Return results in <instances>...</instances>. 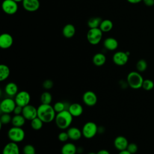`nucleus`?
<instances>
[{
    "label": "nucleus",
    "instance_id": "obj_26",
    "mask_svg": "<svg viewBox=\"0 0 154 154\" xmlns=\"http://www.w3.org/2000/svg\"><path fill=\"white\" fill-rule=\"evenodd\" d=\"M113 27V23L111 20L109 19H104L102 20L100 26L99 28L103 32H106L110 31Z\"/></svg>",
    "mask_w": 154,
    "mask_h": 154
},
{
    "label": "nucleus",
    "instance_id": "obj_33",
    "mask_svg": "<svg viewBox=\"0 0 154 154\" xmlns=\"http://www.w3.org/2000/svg\"><path fill=\"white\" fill-rule=\"evenodd\" d=\"M12 117L8 113H3L0 118V124L1 126L2 125H7L9 123L11 122Z\"/></svg>",
    "mask_w": 154,
    "mask_h": 154
},
{
    "label": "nucleus",
    "instance_id": "obj_8",
    "mask_svg": "<svg viewBox=\"0 0 154 154\" xmlns=\"http://www.w3.org/2000/svg\"><path fill=\"white\" fill-rule=\"evenodd\" d=\"M16 106V103L14 99L11 98H5L1 102L0 109L3 113L10 114L13 112Z\"/></svg>",
    "mask_w": 154,
    "mask_h": 154
},
{
    "label": "nucleus",
    "instance_id": "obj_2",
    "mask_svg": "<svg viewBox=\"0 0 154 154\" xmlns=\"http://www.w3.org/2000/svg\"><path fill=\"white\" fill-rule=\"evenodd\" d=\"M73 117L68 110H64L57 113L54 120L59 129H66L70 128L73 121Z\"/></svg>",
    "mask_w": 154,
    "mask_h": 154
},
{
    "label": "nucleus",
    "instance_id": "obj_11",
    "mask_svg": "<svg viewBox=\"0 0 154 154\" xmlns=\"http://www.w3.org/2000/svg\"><path fill=\"white\" fill-rule=\"evenodd\" d=\"M22 114L26 120L31 121L37 117V108H35L34 106L29 104L23 107Z\"/></svg>",
    "mask_w": 154,
    "mask_h": 154
},
{
    "label": "nucleus",
    "instance_id": "obj_23",
    "mask_svg": "<svg viewBox=\"0 0 154 154\" xmlns=\"http://www.w3.org/2000/svg\"><path fill=\"white\" fill-rule=\"evenodd\" d=\"M106 60L105 55L102 53H97L93 57V63L96 66H103Z\"/></svg>",
    "mask_w": 154,
    "mask_h": 154
},
{
    "label": "nucleus",
    "instance_id": "obj_34",
    "mask_svg": "<svg viewBox=\"0 0 154 154\" xmlns=\"http://www.w3.org/2000/svg\"><path fill=\"white\" fill-rule=\"evenodd\" d=\"M23 154H36L35 149L32 144H26L23 146L22 149Z\"/></svg>",
    "mask_w": 154,
    "mask_h": 154
},
{
    "label": "nucleus",
    "instance_id": "obj_24",
    "mask_svg": "<svg viewBox=\"0 0 154 154\" xmlns=\"http://www.w3.org/2000/svg\"><path fill=\"white\" fill-rule=\"evenodd\" d=\"M25 121H26V119L23 116V115L19 114V115H14L13 117H12V120L11 123L13 126L22 127L25 125Z\"/></svg>",
    "mask_w": 154,
    "mask_h": 154
},
{
    "label": "nucleus",
    "instance_id": "obj_29",
    "mask_svg": "<svg viewBox=\"0 0 154 154\" xmlns=\"http://www.w3.org/2000/svg\"><path fill=\"white\" fill-rule=\"evenodd\" d=\"M44 122L38 117L31 121V126L32 129L38 131L42 128Z\"/></svg>",
    "mask_w": 154,
    "mask_h": 154
},
{
    "label": "nucleus",
    "instance_id": "obj_3",
    "mask_svg": "<svg viewBox=\"0 0 154 154\" xmlns=\"http://www.w3.org/2000/svg\"><path fill=\"white\" fill-rule=\"evenodd\" d=\"M127 84L133 89H138L142 87L144 79L139 72L132 71L127 76Z\"/></svg>",
    "mask_w": 154,
    "mask_h": 154
},
{
    "label": "nucleus",
    "instance_id": "obj_12",
    "mask_svg": "<svg viewBox=\"0 0 154 154\" xmlns=\"http://www.w3.org/2000/svg\"><path fill=\"white\" fill-rule=\"evenodd\" d=\"M82 100L85 105L88 106H93L97 103V97L94 92L89 90L83 94Z\"/></svg>",
    "mask_w": 154,
    "mask_h": 154
},
{
    "label": "nucleus",
    "instance_id": "obj_28",
    "mask_svg": "<svg viewBox=\"0 0 154 154\" xmlns=\"http://www.w3.org/2000/svg\"><path fill=\"white\" fill-rule=\"evenodd\" d=\"M52 100V96L49 91H44L40 96V101L42 104H51Z\"/></svg>",
    "mask_w": 154,
    "mask_h": 154
},
{
    "label": "nucleus",
    "instance_id": "obj_39",
    "mask_svg": "<svg viewBox=\"0 0 154 154\" xmlns=\"http://www.w3.org/2000/svg\"><path fill=\"white\" fill-rule=\"evenodd\" d=\"M144 4L148 7H152L154 5V0H143Z\"/></svg>",
    "mask_w": 154,
    "mask_h": 154
},
{
    "label": "nucleus",
    "instance_id": "obj_27",
    "mask_svg": "<svg viewBox=\"0 0 154 154\" xmlns=\"http://www.w3.org/2000/svg\"><path fill=\"white\" fill-rule=\"evenodd\" d=\"M102 20V19L99 17H93L88 20L87 25L90 28H99Z\"/></svg>",
    "mask_w": 154,
    "mask_h": 154
},
{
    "label": "nucleus",
    "instance_id": "obj_21",
    "mask_svg": "<svg viewBox=\"0 0 154 154\" xmlns=\"http://www.w3.org/2000/svg\"><path fill=\"white\" fill-rule=\"evenodd\" d=\"M76 32L75 27L71 23L66 24L63 28L62 33L64 37L67 38H72L74 36Z\"/></svg>",
    "mask_w": 154,
    "mask_h": 154
},
{
    "label": "nucleus",
    "instance_id": "obj_40",
    "mask_svg": "<svg viewBox=\"0 0 154 154\" xmlns=\"http://www.w3.org/2000/svg\"><path fill=\"white\" fill-rule=\"evenodd\" d=\"M97 154H110V153L109 152V151H108L107 150L105 149H102L99 150L97 153Z\"/></svg>",
    "mask_w": 154,
    "mask_h": 154
},
{
    "label": "nucleus",
    "instance_id": "obj_30",
    "mask_svg": "<svg viewBox=\"0 0 154 154\" xmlns=\"http://www.w3.org/2000/svg\"><path fill=\"white\" fill-rule=\"evenodd\" d=\"M53 107L57 113L60 112L64 110H67L68 108H69V106H67L66 103H65L64 102H61V101L55 102L54 103Z\"/></svg>",
    "mask_w": 154,
    "mask_h": 154
},
{
    "label": "nucleus",
    "instance_id": "obj_4",
    "mask_svg": "<svg viewBox=\"0 0 154 154\" xmlns=\"http://www.w3.org/2000/svg\"><path fill=\"white\" fill-rule=\"evenodd\" d=\"M7 135L11 141L18 143L24 140L25 132L21 127L13 126L8 131Z\"/></svg>",
    "mask_w": 154,
    "mask_h": 154
},
{
    "label": "nucleus",
    "instance_id": "obj_15",
    "mask_svg": "<svg viewBox=\"0 0 154 154\" xmlns=\"http://www.w3.org/2000/svg\"><path fill=\"white\" fill-rule=\"evenodd\" d=\"M128 144L129 143L127 138L122 135L117 136L114 140V146L119 151L126 150Z\"/></svg>",
    "mask_w": 154,
    "mask_h": 154
},
{
    "label": "nucleus",
    "instance_id": "obj_14",
    "mask_svg": "<svg viewBox=\"0 0 154 154\" xmlns=\"http://www.w3.org/2000/svg\"><path fill=\"white\" fill-rule=\"evenodd\" d=\"M13 43V37L8 33H3L0 35V47L3 49L10 48Z\"/></svg>",
    "mask_w": 154,
    "mask_h": 154
},
{
    "label": "nucleus",
    "instance_id": "obj_45",
    "mask_svg": "<svg viewBox=\"0 0 154 154\" xmlns=\"http://www.w3.org/2000/svg\"><path fill=\"white\" fill-rule=\"evenodd\" d=\"M22 154H23V153H22Z\"/></svg>",
    "mask_w": 154,
    "mask_h": 154
},
{
    "label": "nucleus",
    "instance_id": "obj_35",
    "mask_svg": "<svg viewBox=\"0 0 154 154\" xmlns=\"http://www.w3.org/2000/svg\"><path fill=\"white\" fill-rule=\"evenodd\" d=\"M126 150L129 151L131 154H134L138 151V146L134 143H129Z\"/></svg>",
    "mask_w": 154,
    "mask_h": 154
},
{
    "label": "nucleus",
    "instance_id": "obj_17",
    "mask_svg": "<svg viewBox=\"0 0 154 154\" xmlns=\"http://www.w3.org/2000/svg\"><path fill=\"white\" fill-rule=\"evenodd\" d=\"M73 117H79L83 113V107L79 103L70 104L67 109Z\"/></svg>",
    "mask_w": 154,
    "mask_h": 154
},
{
    "label": "nucleus",
    "instance_id": "obj_13",
    "mask_svg": "<svg viewBox=\"0 0 154 154\" xmlns=\"http://www.w3.org/2000/svg\"><path fill=\"white\" fill-rule=\"evenodd\" d=\"M22 6L23 8L29 12H34L40 8L39 0H23Z\"/></svg>",
    "mask_w": 154,
    "mask_h": 154
},
{
    "label": "nucleus",
    "instance_id": "obj_43",
    "mask_svg": "<svg viewBox=\"0 0 154 154\" xmlns=\"http://www.w3.org/2000/svg\"><path fill=\"white\" fill-rule=\"evenodd\" d=\"M13 1H14L15 2H22L23 1V0H13Z\"/></svg>",
    "mask_w": 154,
    "mask_h": 154
},
{
    "label": "nucleus",
    "instance_id": "obj_36",
    "mask_svg": "<svg viewBox=\"0 0 154 154\" xmlns=\"http://www.w3.org/2000/svg\"><path fill=\"white\" fill-rule=\"evenodd\" d=\"M42 86L45 90H51L54 87V82L51 79H46L43 81Z\"/></svg>",
    "mask_w": 154,
    "mask_h": 154
},
{
    "label": "nucleus",
    "instance_id": "obj_20",
    "mask_svg": "<svg viewBox=\"0 0 154 154\" xmlns=\"http://www.w3.org/2000/svg\"><path fill=\"white\" fill-rule=\"evenodd\" d=\"M78 149L72 143H65L61 149V154H76Z\"/></svg>",
    "mask_w": 154,
    "mask_h": 154
},
{
    "label": "nucleus",
    "instance_id": "obj_7",
    "mask_svg": "<svg viewBox=\"0 0 154 154\" xmlns=\"http://www.w3.org/2000/svg\"><path fill=\"white\" fill-rule=\"evenodd\" d=\"M14 100L17 105L24 107L29 104L31 100L30 94L26 91H20L14 96Z\"/></svg>",
    "mask_w": 154,
    "mask_h": 154
},
{
    "label": "nucleus",
    "instance_id": "obj_19",
    "mask_svg": "<svg viewBox=\"0 0 154 154\" xmlns=\"http://www.w3.org/2000/svg\"><path fill=\"white\" fill-rule=\"evenodd\" d=\"M117 40L113 37H108L103 42L104 48L109 51H114L118 47Z\"/></svg>",
    "mask_w": 154,
    "mask_h": 154
},
{
    "label": "nucleus",
    "instance_id": "obj_1",
    "mask_svg": "<svg viewBox=\"0 0 154 154\" xmlns=\"http://www.w3.org/2000/svg\"><path fill=\"white\" fill-rule=\"evenodd\" d=\"M56 112L51 104L41 103L37 108V117L44 123H51L55 120Z\"/></svg>",
    "mask_w": 154,
    "mask_h": 154
},
{
    "label": "nucleus",
    "instance_id": "obj_25",
    "mask_svg": "<svg viewBox=\"0 0 154 154\" xmlns=\"http://www.w3.org/2000/svg\"><path fill=\"white\" fill-rule=\"evenodd\" d=\"M10 69L9 67L5 64L0 65V81L2 82L6 80L10 76Z\"/></svg>",
    "mask_w": 154,
    "mask_h": 154
},
{
    "label": "nucleus",
    "instance_id": "obj_22",
    "mask_svg": "<svg viewBox=\"0 0 154 154\" xmlns=\"http://www.w3.org/2000/svg\"><path fill=\"white\" fill-rule=\"evenodd\" d=\"M5 92L9 96H15L18 93V87L13 82H10L5 86Z\"/></svg>",
    "mask_w": 154,
    "mask_h": 154
},
{
    "label": "nucleus",
    "instance_id": "obj_32",
    "mask_svg": "<svg viewBox=\"0 0 154 154\" xmlns=\"http://www.w3.org/2000/svg\"><path fill=\"white\" fill-rule=\"evenodd\" d=\"M154 87V82L152 80L150 79H144L142 88L146 91H150L152 90Z\"/></svg>",
    "mask_w": 154,
    "mask_h": 154
},
{
    "label": "nucleus",
    "instance_id": "obj_9",
    "mask_svg": "<svg viewBox=\"0 0 154 154\" xmlns=\"http://www.w3.org/2000/svg\"><path fill=\"white\" fill-rule=\"evenodd\" d=\"M2 9L5 13L13 15L18 10L17 2L13 0H4L2 3Z\"/></svg>",
    "mask_w": 154,
    "mask_h": 154
},
{
    "label": "nucleus",
    "instance_id": "obj_41",
    "mask_svg": "<svg viewBox=\"0 0 154 154\" xmlns=\"http://www.w3.org/2000/svg\"><path fill=\"white\" fill-rule=\"evenodd\" d=\"M142 1L143 0H127L128 2H129V3H131V4H137V3L140 2Z\"/></svg>",
    "mask_w": 154,
    "mask_h": 154
},
{
    "label": "nucleus",
    "instance_id": "obj_6",
    "mask_svg": "<svg viewBox=\"0 0 154 154\" xmlns=\"http://www.w3.org/2000/svg\"><path fill=\"white\" fill-rule=\"evenodd\" d=\"M102 32L99 28H90L87 34L88 42L92 45L99 44L102 38Z\"/></svg>",
    "mask_w": 154,
    "mask_h": 154
},
{
    "label": "nucleus",
    "instance_id": "obj_44",
    "mask_svg": "<svg viewBox=\"0 0 154 154\" xmlns=\"http://www.w3.org/2000/svg\"><path fill=\"white\" fill-rule=\"evenodd\" d=\"M88 154H97L96 153H94V152H90V153H88Z\"/></svg>",
    "mask_w": 154,
    "mask_h": 154
},
{
    "label": "nucleus",
    "instance_id": "obj_42",
    "mask_svg": "<svg viewBox=\"0 0 154 154\" xmlns=\"http://www.w3.org/2000/svg\"><path fill=\"white\" fill-rule=\"evenodd\" d=\"M119 154H131L129 151H128L126 149L124 150H122L120 151V152L119 153Z\"/></svg>",
    "mask_w": 154,
    "mask_h": 154
},
{
    "label": "nucleus",
    "instance_id": "obj_18",
    "mask_svg": "<svg viewBox=\"0 0 154 154\" xmlns=\"http://www.w3.org/2000/svg\"><path fill=\"white\" fill-rule=\"evenodd\" d=\"M67 132L68 134L69 139L73 141H77L79 140L82 135V131H81L77 127L75 126L69 128Z\"/></svg>",
    "mask_w": 154,
    "mask_h": 154
},
{
    "label": "nucleus",
    "instance_id": "obj_38",
    "mask_svg": "<svg viewBox=\"0 0 154 154\" xmlns=\"http://www.w3.org/2000/svg\"><path fill=\"white\" fill-rule=\"evenodd\" d=\"M22 111H23V107L16 105L13 112L14 113V115H19L22 114Z\"/></svg>",
    "mask_w": 154,
    "mask_h": 154
},
{
    "label": "nucleus",
    "instance_id": "obj_16",
    "mask_svg": "<svg viewBox=\"0 0 154 154\" xmlns=\"http://www.w3.org/2000/svg\"><path fill=\"white\" fill-rule=\"evenodd\" d=\"M2 154H20L17 143L12 141L7 143L3 148Z\"/></svg>",
    "mask_w": 154,
    "mask_h": 154
},
{
    "label": "nucleus",
    "instance_id": "obj_10",
    "mask_svg": "<svg viewBox=\"0 0 154 154\" xmlns=\"http://www.w3.org/2000/svg\"><path fill=\"white\" fill-rule=\"evenodd\" d=\"M129 59V55L126 52L118 51L116 52L112 56V61L117 66H122L125 65Z\"/></svg>",
    "mask_w": 154,
    "mask_h": 154
},
{
    "label": "nucleus",
    "instance_id": "obj_31",
    "mask_svg": "<svg viewBox=\"0 0 154 154\" xmlns=\"http://www.w3.org/2000/svg\"><path fill=\"white\" fill-rule=\"evenodd\" d=\"M136 68L138 72H143L147 68V63L145 60L141 59L138 60L136 64Z\"/></svg>",
    "mask_w": 154,
    "mask_h": 154
},
{
    "label": "nucleus",
    "instance_id": "obj_37",
    "mask_svg": "<svg viewBox=\"0 0 154 154\" xmlns=\"http://www.w3.org/2000/svg\"><path fill=\"white\" fill-rule=\"evenodd\" d=\"M58 138L61 142H66L69 139V137L67 132H61L58 134Z\"/></svg>",
    "mask_w": 154,
    "mask_h": 154
},
{
    "label": "nucleus",
    "instance_id": "obj_5",
    "mask_svg": "<svg viewBox=\"0 0 154 154\" xmlns=\"http://www.w3.org/2000/svg\"><path fill=\"white\" fill-rule=\"evenodd\" d=\"M98 132V126L93 122H86L82 129V136L87 139L93 138Z\"/></svg>",
    "mask_w": 154,
    "mask_h": 154
}]
</instances>
